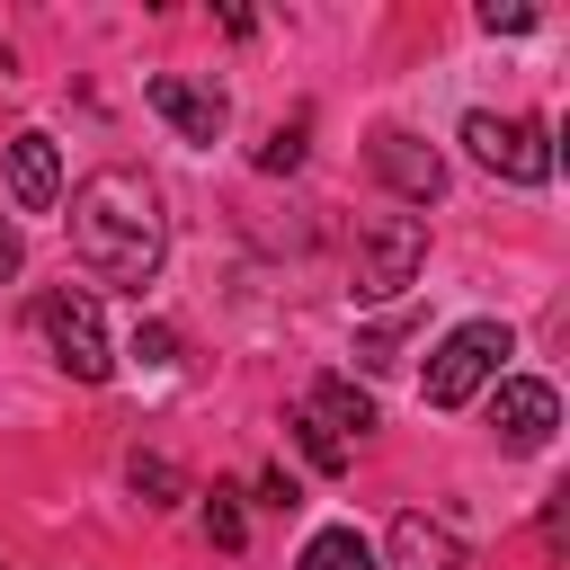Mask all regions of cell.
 Listing matches in <instances>:
<instances>
[{"label": "cell", "instance_id": "cell-18", "mask_svg": "<svg viewBox=\"0 0 570 570\" xmlns=\"http://www.w3.org/2000/svg\"><path fill=\"white\" fill-rule=\"evenodd\" d=\"M134 490H151V499H178V472H169L160 454H134Z\"/></svg>", "mask_w": 570, "mask_h": 570}, {"label": "cell", "instance_id": "cell-10", "mask_svg": "<svg viewBox=\"0 0 570 570\" xmlns=\"http://www.w3.org/2000/svg\"><path fill=\"white\" fill-rule=\"evenodd\" d=\"M9 196L27 214L62 205V151H53V134H9Z\"/></svg>", "mask_w": 570, "mask_h": 570}, {"label": "cell", "instance_id": "cell-7", "mask_svg": "<svg viewBox=\"0 0 570 570\" xmlns=\"http://www.w3.org/2000/svg\"><path fill=\"white\" fill-rule=\"evenodd\" d=\"M142 98H151V116H160L178 142H214V134L232 125V98H223L214 80H187V71H151Z\"/></svg>", "mask_w": 570, "mask_h": 570}, {"label": "cell", "instance_id": "cell-15", "mask_svg": "<svg viewBox=\"0 0 570 570\" xmlns=\"http://www.w3.org/2000/svg\"><path fill=\"white\" fill-rule=\"evenodd\" d=\"M481 27H490V36H525L534 9H525V0H481Z\"/></svg>", "mask_w": 570, "mask_h": 570}, {"label": "cell", "instance_id": "cell-16", "mask_svg": "<svg viewBox=\"0 0 570 570\" xmlns=\"http://www.w3.org/2000/svg\"><path fill=\"white\" fill-rule=\"evenodd\" d=\"M303 160V125H276L267 142H258V169H294Z\"/></svg>", "mask_w": 570, "mask_h": 570}, {"label": "cell", "instance_id": "cell-5", "mask_svg": "<svg viewBox=\"0 0 570 570\" xmlns=\"http://www.w3.org/2000/svg\"><path fill=\"white\" fill-rule=\"evenodd\" d=\"M463 151H472L490 178H508V187H543V178H552V134H543L534 116L472 107V116H463Z\"/></svg>", "mask_w": 570, "mask_h": 570}, {"label": "cell", "instance_id": "cell-2", "mask_svg": "<svg viewBox=\"0 0 570 570\" xmlns=\"http://www.w3.org/2000/svg\"><path fill=\"white\" fill-rule=\"evenodd\" d=\"M419 267H428V223H419V214H374V223L356 232V258H347L356 303H392V294H410Z\"/></svg>", "mask_w": 570, "mask_h": 570}, {"label": "cell", "instance_id": "cell-4", "mask_svg": "<svg viewBox=\"0 0 570 570\" xmlns=\"http://www.w3.org/2000/svg\"><path fill=\"white\" fill-rule=\"evenodd\" d=\"M499 356H517L508 321H463V330H445L436 356H428V410H463L481 383H499Z\"/></svg>", "mask_w": 570, "mask_h": 570}, {"label": "cell", "instance_id": "cell-12", "mask_svg": "<svg viewBox=\"0 0 570 570\" xmlns=\"http://www.w3.org/2000/svg\"><path fill=\"white\" fill-rule=\"evenodd\" d=\"M294 570H383V561H374V543H365L356 525H321V534L303 543Z\"/></svg>", "mask_w": 570, "mask_h": 570}, {"label": "cell", "instance_id": "cell-8", "mask_svg": "<svg viewBox=\"0 0 570 570\" xmlns=\"http://www.w3.org/2000/svg\"><path fill=\"white\" fill-rule=\"evenodd\" d=\"M365 160H374V178H383L392 196H410V205H436V196H445V160H436L419 134H401V125H383Z\"/></svg>", "mask_w": 570, "mask_h": 570}, {"label": "cell", "instance_id": "cell-19", "mask_svg": "<svg viewBox=\"0 0 570 570\" xmlns=\"http://www.w3.org/2000/svg\"><path fill=\"white\" fill-rule=\"evenodd\" d=\"M18 267H27V240H18V232H9V223H0V285H9V276H18Z\"/></svg>", "mask_w": 570, "mask_h": 570}, {"label": "cell", "instance_id": "cell-14", "mask_svg": "<svg viewBox=\"0 0 570 570\" xmlns=\"http://www.w3.org/2000/svg\"><path fill=\"white\" fill-rule=\"evenodd\" d=\"M205 534H214L223 552H240V534H249V525H240V490H214V499H205Z\"/></svg>", "mask_w": 570, "mask_h": 570}, {"label": "cell", "instance_id": "cell-11", "mask_svg": "<svg viewBox=\"0 0 570 570\" xmlns=\"http://www.w3.org/2000/svg\"><path fill=\"white\" fill-rule=\"evenodd\" d=\"M303 419H312L321 436H338V445L356 454V445H365V428H374V401H365V392H356L347 374H321V383L303 392Z\"/></svg>", "mask_w": 570, "mask_h": 570}, {"label": "cell", "instance_id": "cell-13", "mask_svg": "<svg viewBox=\"0 0 570 570\" xmlns=\"http://www.w3.org/2000/svg\"><path fill=\"white\" fill-rule=\"evenodd\" d=\"M294 445H303V463H312V472H347V445H338V436H321L303 410H294Z\"/></svg>", "mask_w": 570, "mask_h": 570}, {"label": "cell", "instance_id": "cell-6", "mask_svg": "<svg viewBox=\"0 0 570 570\" xmlns=\"http://www.w3.org/2000/svg\"><path fill=\"white\" fill-rule=\"evenodd\" d=\"M552 428H561V392H552L543 374H499V392H490V436H499L508 454H543Z\"/></svg>", "mask_w": 570, "mask_h": 570}, {"label": "cell", "instance_id": "cell-1", "mask_svg": "<svg viewBox=\"0 0 570 570\" xmlns=\"http://www.w3.org/2000/svg\"><path fill=\"white\" fill-rule=\"evenodd\" d=\"M71 258L98 276V285H125L142 294L169 258V214H160V187L142 169H98L71 187Z\"/></svg>", "mask_w": 570, "mask_h": 570}, {"label": "cell", "instance_id": "cell-3", "mask_svg": "<svg viewBox=\"0 0 570 570\" xmlns=\"http://www.w3.org/2000/svg\"><path fill=\"white\" fill-rule=\"evenodd\" d=\"M36 330H45V347H53L62 374H80V383H107V374H116L107 321H98V294H89V285H45V294H36Z\"/></svg>", "mask_w": 570, "mask_h": 570}, {"label": "cell", "instance_id": "cell-17", "mask_svg": "<svg viewBox=\"0 0 570 570\" xmlns=\"http://www.w3.org/2000/svg\"><path fill=\"white\" fill-rule=\"evenodd\" d=\"M134 356H142V365H169V356H178V330H169V321H142V330H134Z\"/></svg>", "mask_w": 570, "mask_h": 570}, {"label": "cell", "instance_id": "cell-9", "mask_svg": "<svg viewBox=\"0 0 570 570\" xmlns=\"http://www.w3.org/2000/svg\"><path fill=\"white\" fill-rule=\"evenodd\" d=\"M383 552H392V570H472V552L445 517H392Z\"/></svg>", "mask_w": 570, "mask_h": 570}]
</instances>
